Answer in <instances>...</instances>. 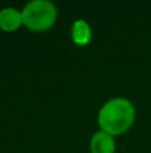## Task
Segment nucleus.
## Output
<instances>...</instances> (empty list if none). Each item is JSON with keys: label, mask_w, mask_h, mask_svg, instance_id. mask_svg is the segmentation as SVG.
Masks as SVG:
<instances>
[{"label": "nucleus", "mask_w": 151, "mask_h": 153, "mask_svg": "<svg viewBox=\"0 0 151 153\" xmlns=\"http://www.w3.org/2000/svg\"><path fill=\"white\" fill-rule=\"evenodd\" d=\"M115 151H117L115 137L102 130H98L92 134L90 141L91 153H115Z\"/></svg>", "instance_id": "5"}, {"label": "nucleus", "mask_w": 151, "mask_h": 153, "mask_svg": "<svg viewBox=\"0 0 151 153\" xmlns=\"http://www.w3.org/2000/svg\"><path fill=\"white\" fill-rule=\"evenodd\" d=\"M71 39L78 47H86L92 40V30L84 19H76L71 26Z\"/></svg>", "instance_id": "4"}, {"label": "nucleus", "mask_w": 151, "mask_h": 153, "mask_svg": "<svg viewBox=\"0 0 151 153\" xmlns=\"http://www.w3.org/2000/svg\"><path fill=\"white\" fill-rule=\"evenodd\" d=\"M135 106L131 101L123 97H115L102 105L96 120L99 130L117 137L131 129L135 122Z\"/></svg>", "instance_id": "1"}, {"label": "nucleus", "mask_w": 151, "mask_h": 153, "mask_svg": "<svg viewBox=\"0 0 151 153\" xmlns=\"http://www.w3.org/2000/svg\"><path fill=\"white\" fill-rule=\"evenodd\" d=\"M23 26L21 11L13 7H5L0 10V30L4 32H15Z\"/></svg>", "instance_id": "3"}, {"label": "nucleus", "mask_w": 151, "mask_h": 153, "mask_svg": "<svg viewBox=\"0 0 151 153\" xmlns=\"http://www.w3.org/2000/svg\"><path fill=\"white\" fill-rule=\"evenodd\" d=\"M23 26L32 32H44L52 28L58 19V8L50 0H32L21 10Z\"/></svg>", "instance_id": "2"}]
</instances>
